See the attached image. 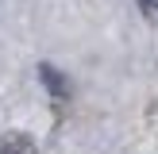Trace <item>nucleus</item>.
<instances>
[{
    "instance_id": "nucleus-2",
    "label": "nucleus",
    "mask_w": 158,
    "mask_h": 154,
    "mask_svg": "<svg viewBox=\"0 0 158 154\" xmlns=\"http://www.w3.org/2000/svg\"><path fill=\"white\" fill-rule=\"evenodd\" d=\"M39 77H43V85H46L58 100L69 96V85H66V77H62V69H54V66H39Z\"/></svg>"
},
{
    "instance_id": "nucleus-1",
    "label": "nucleus",
    "mask_w": 158,
    "mask_h": 154,
    "mask_svg": "<svg viewBox=\"0 0 158 154\" xmlns=\"http://www.w3.org/2000/svg\"><path fill=\"white\" fill-rule=\"evenodd\" d=\"M0 154H39V146L27 131H4L0 135Z\"/></svg>"
},
{
    "instance_id": "nucleus-3",
    "label": "nucleus",
    "mask_w": 158,
    "mask_h": 154,
    "mask_svg": "<svg viewBox=\"0 0 158 154\" xmlns=\"http://www.w3.org/2000/svg\"><path fill=\"white\" fill-rule=\"evenodd\" d=\"M135 4H139V12H143V15H151V19L158 15V0H135Z\"/></svg>"
}]
</instances>
